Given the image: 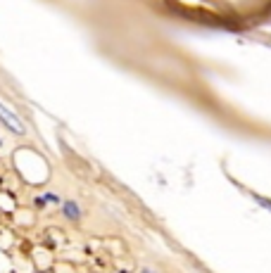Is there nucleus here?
<instances>
[{"mask_svg":"<svg viewBox=\"0 0 271 273\" xmlns=\"http://www.w3.org/2000/svg\"><path fill=\"white\" fill-rule=\"evenodd\" d=\"M0 126L7 129L10 133H14V136H27V126H24V121L19 119V114H17L14 109L7 107L3 100H0Z\"/></svg>","mask_w":271,"mask_h":273,"instance_id":"1","label":"nucleus"},{"mask_svg":"<svg viewBox=\"0 0 271 273\" xmlns=\"http://www.w3.org/2000/svg\"><path fill=\"white\" fill-rule=\"evenodd\" d=\"M60 212H62V216L67 218V221H81V216H84V209H81V205H79L77 200H62V205H60Z\"/></svg>","mask_w":271,"mask_h":273,"instance_id":"2","label":"nucleus"},{"mask_svg":"<svg viewBox=\"0 0 271 273\" xmlns=\"http://www.w3.org/2000/svg\"><path fill=\"white\" fill-rule=\"evenodd\" d=\"M62 205V197L55 195V192H43L38 197H34V207L36 209H45V207H60Z\"/></svg>","mask_w":271,"mask_h":273,"instance_id":"3","label":"nucleus"},{"mask_svg":"<svg viewBox=\"0 0 271 273\" xmlns=\"http://www.w3.org/2000/svg\"><path fill=\"white\" fill-rule=\"evenodd\" d=\"M255 200H257V205H262L266 209V212H271V200H266V197H259V195H255Z\"/></svg>","mask_w":271,"mask_h":273,"instance_id":"4","label":"nucleus"},{"mask_svg":"<svg viewBox=\"0 0 271 273\" xmlns=\"http://www.w3.org/2000/svg\"><path fill=\"white\" fill-rule=\"evenodd\" d=\"M140 273H160L157 268H153V266H143L140 268Z\"/></svg>","mask_w":271,"mask_h":273,"instance_id":"5","label":"nucleus"}]
</instances>
